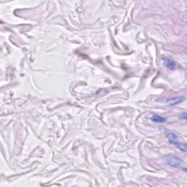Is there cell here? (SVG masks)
Returning a JSON list of instances; mask_svg holds the SVG:
<instances>
[{
    "label": "cell",
    "mask_w": 187,
    "mask_h": 187,
    "mask_svg": "<svg viewBox=\"0 0 187 187\" xmlns=\"http://www.w3.org/2000/svg\"><path fill=\"white\" fill-rule=\"evenodd\" d=\"M185 98L184 97H177L175 98H172L170 100H167L166 101V103L168 105H177L181 103L182 102H184Z\"/></svg>",
    "instance_id": "obj_4"
},
{
    "label": "cell",
    "mask_w": 187,
    "mask_h": 187,
    "mask_svg": "<svg viewBox=\"0 0 187 187\" xmlns=\"http://www.w3.org/2000/svg\"><path fill=\"white\" fill-rule=\"evenodd\" d=\"M175 146H176L179 149V150H181V151H183V152H184V153L186 152V147H187V145H186V143H180V142H179V143H178L177 145H175Z\"/></svg>",
    "instance_id": "obj_6"
},
{
    "label": "cell",
    "mask_w": 187,
    "mask_h": 187,
    "mask_svg": "<svg viewBox=\"0 0 187 187\" xmlns=\"http://www.w3.org/2000/svg\"><path fill=\"white\" fill-rule=\"evenodd\" d=\"M166 137L169 140V142L173 145H176L178 143H179V139L178 137L177 136V134L174 132H171V131H167L166 132Z\"/></svg>",
    "instance_id": "obj_2"
},
{
    "label": "cell",
    "mask_w": 187,
    "mask_h": 187,
    "mask_svg": "<svg viewBox=\"0 0 187 187\" xmlns=\"http://www.w3.org/2000/svg\"><path fill=\"white\" fill-rule=\"evenodd\" d=\"M164 161L168 165L173 167L180 168L186 171V167H185V162L178 156L175 154H168L164 157Z\"/></svg>",
    "instance_id": "obj_1"
},
{
    "label": "cell",
    "mask_w": 187,
    "mask_h": 187,
    "mask_svg": "<svg viewBox=\"0 0 187 187\" xmlns=\"http://www.w3.org/2000/svg\"><path fill=\"white\" fill-rule=\"evenodd\" d=\"M186 117H187V116H186V113H184L181 114V119H184V120H186Z\"/></svg>",
    "instance_id": "obj_7"
},
{
    "label": "cell",
    "mask_w": 187,
    "mask_h": 187,
    "mask_svg": "<svg viewBox=\"0 0 187 187\" xmlns=\"http://www.w3.org/2000/svg\"><path fill=\"white\" fill-rule=\"evenodd\" d=\"M151 120L154 123H165L167 121V119L166 117L160 116L156 114H153L151 116Z\"/></svg>",
    "instance_id": "obj_5"
},
{
    "label": "cell",
    "mask_w": 187,
    "mask_h": 187,
    "mask_svg": "<svg viewBox=\"0 0 187 187\" xmlns=\"http://www.w3.org/2000/svg\"><path fill=\"white\" fill-rule=\"evenodd\" d=\"M163 62L164 66L167 67V69H169V70H174L176 68V63H175L173 59H168V58H164V59H163Z\"/></svg>",
    "instance_id": "obj_3"
}]
</instances>
